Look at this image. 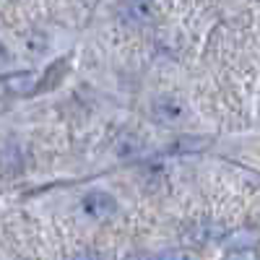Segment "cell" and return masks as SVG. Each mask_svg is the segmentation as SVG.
Wrapping results in <instances>:
<instances>
[{
    "mask_svg": "<svg viewBox=\"0 0 260 260\" xmlns=\"http://www.w3.org/2000/svg\"><path fill=\"white\" fill-rule=\"evenodd\" d=\"M24 169V154H21V146L13 138H6L0 143V172L6 177H16Z\"/></svg>",
    "mask_w": 260,
    "mask_h": 260,
    "instance_id": "1",
    "label": "cell"
},
{
    "mask_svg": "<svg viewBox=\"0 0 260 260\" xmlns=\"http://www.w3.org/2000/svg\"><path fill=\"white\" fill-rule=\"evenodd\" d=\"M83 211L89 216H94V219H107V216H112L117 211V201L110 192L96 190V192H89L83 198Z\"/></svg>",
    "mask_w": 260,
    "mask_h": 260,
    "instance_id": "2",
    "label": "cell"
},
{
    "mask_svg": "<svg viewBox=\"0 0 260 260\" xmlns=\"http://www.w3.org/2000/svg\"><path fill=\"white\" fill-rule=\"evenodd\" d=\"M182 115V107L172 99H156L154 102V117L156 120H164V122H172Z\"/></svg>",
    "mask_w": 260,
    "mask_h": 260,
    "instance_id": "3",
    "label": "cell"
},
{
    "mask_svg": "<svg viewBox=\"0 0 260 260\" xmlns=\"http://www.w3.org/2000/svg\"><path fill=\"white\" fill-rule=\"evenodd\" d=\"M6 83H8V89L16 91V94H29L34 86H37V76H31V73H21V76H11Z\"/></svg>",
    "mask_w": 260,
    "mask_h": 260,
    "instance_id": "4",
    "label": "cell"
},
{
    "mask_svg": "<svg viewBox=\"0 0 260 260\" xmlns=\"http://www.w3.org/2000/svg\"><path fill=\"white\" fill-rule=\"evenodd\" d=\"M138 151H141V141H138V138H133V136L120 138V143H117V156L127 159V156H136Z\"/></svg>",
    "mask_w": 260,
    "mask_h": 260,
    "instance_id": "5",
    "label": "cell"
},
{
    "mask_svg": "<svg viewBox=\"0 0 260 260\" xmlns=\"http://www.w3.org/2000/svg\"><path fill=\"white\" fill-rule=\"evenodd\" d=\"M156 260H198V257L187 250H164V252H159Z\"/></svg>",
    "mask_w": 260,
    "mask_h": 260,
    "instance_id": "6",
    "label": "cell"
},
{
    "mask_svg": "<svg viewBox=\"0 0 260 260\" xmlns=\"http://www.w3.org/2000/svg\"><path fill=\"white\" fill-rule=\"evenodd\" d=\"M71 260H104L99 252H94V250H81V252H76Z\"/></svg>",
    "mask_w": 260,
    "mask_h": 260,
    "instance_id": "7",
    "label": "cell"
},
{
    "mask_svg": "<svg viewBox=\"0 0 260 260\" xmlns=\"http://www.w3.org/2000/svg\"><path fill=\"white\" fill-rule=\"evenodd\" d=\"M224 260H255V257H252V252H247V250H234V252H229Z\"/></svg>",
    "mask_w": 260,
    "mask_h": 260,
    "instance_id": "8",
    "label": "cell"
},
{
    "mask_svg": "<svg viewBox=\"0 0 260 260\" xmlns=\"http://www.w3.org/2000/svg\"><path fill=\"white\" fill-rule=\"evenodd\" d=\"M138 3H148V0H138Z\"/></svg>",
    "mask_w": 260,
    "mask_h": 260,
    "instance_id": "9",
    "label": "cell"
}]
</instances>
